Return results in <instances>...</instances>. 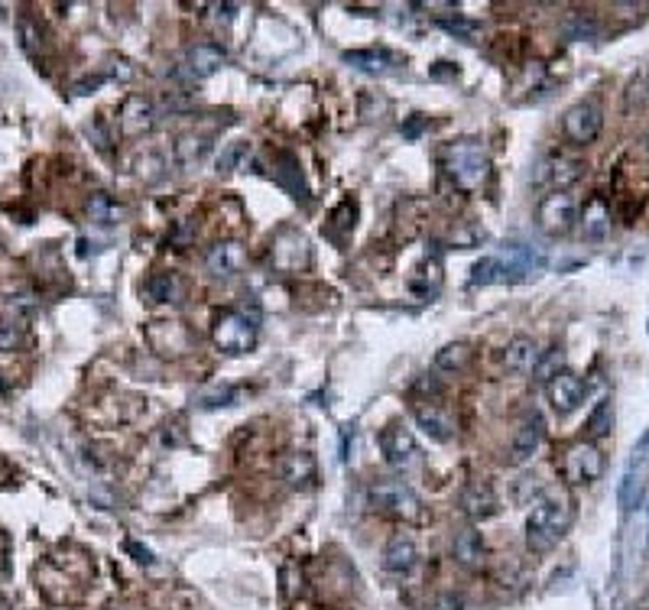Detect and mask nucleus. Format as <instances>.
<instances>
[{
    "mask_svg": "<svg viewBox=\"0 0 649 610\" xmlns=\"http://www.w3.org/2000/svg\"><path fill=\"white\" fill-rule=\"evenodd\" d=\"M471 361H474V351H471V344H464V341H452V344H445V348L436 351V367L442 373L468 370Z\"/></svg>",
    "mask_w": 649,
    "mask_h": 610,
    "instance_id": "c85d7f7f",
    "label": "nucleus"
},
{
    "mask_svg": "<svg viewBox=\"0 0 649 610\" xmlns=\"http://www.w3.org/2000/svg\"><path fill=\"white\" fill-rule=\"evenodd\" d=\"M562 471L565 484H572V487H588L594 484L601 475H604V455L594 441H578V445H568L562 455Z\"/></svg>",
    "mask_w": 649,
    "mask_h": 610,
    "instance_id": "39448f33",
    "label": "nucleus"
},
{
    "mask_svg": "<svg viewBox=\"0 0 649 610\" xmlns=\"http://www.w3.org/2000/svg\"><path fill=\"white\" fill-rule=\"evenodd\" d=\"M510 273H506V263L500 257H484V260L474 263L471 270V286H490V283H506Z\"/></svg>",
    "mask_w": 649,
    "mask_h": 610,
    "instance_id": "7c9ffc66",
    "label": "nucleus"
},
{
    "mask_svg": "<svg viewBox=\"0 0 649 610\" xmlns=\"http://www.w3.org/2000/svg\"><path fill=\"white\" fill-rule=\"evenodd\" d=\"M88 218L94 221V224H101V228H111V224H120L124 221V205L114 202L108 192H91L88 196V205H85Z\"/></svg>",
    "mask_w": 649,
    "mask_h": 610,
    "instance_id": "bb28decb",
    "label": "nucleus"
},
{
    "mask_svg": "<svg viewBox=\"0 0 649 610\" xmlns=\"http://www.w3.org/2000/svg\"><path fill=\"white\" fill-rule=\"evenodd\" d=\"M20 39H23V49L33 56V59H39V49H43V30H39V23H36L33 17H20Z\"/></svg>",
    "mask_w": 649,
    "mask_h": 610,
    "instance_id": "72a5a7b5",
    "label": "nucleus"
},
{
    "mask_svg": "<svg viewBox=\"0 0 649 610\" xmlns=\"http://www.w3.org/2000/svg\"><path fill=\"white\" fill-rule=\"evenodd\" d=\"M344 62L360 72H370V75H384L390 72L394 65H400V56L386 49H354V52H344Z\"/></svg>",
    "mask_w": 649,
    "mask_h": 610,
    "instance_id": "a878e982",
    "label": "nucleus"
},
{
    "mask_svg": "<svg viewBox=\"0 0 649 610\" xmlns=\"http://www.w3.org/2000/svg\"><path fill=\"white\" fill-rule=\"evenodd\" d=\"M156 120H160V110L150 98L143 94H130L127 101L120 104V114H117V124H120V134L124 136H143L156 127Z\"/></svg>",
    "mask_w": 649,
    "mask_h": 610,
    "instance_id": "ddd939ff",
    "label": "nucleus"
},
{
    "mask_svg": "<svg viewBox=\"0 0 649 610\" xmlns=\"http://www.w3.org/2000/svg\"><path fill=\"white\" fill-rule=\"evenodd\" d=\"M643 85H646V88H649V65H646V68H643Z\"/></svg>",
    "mask_w": 649,
    "mask_h": 610,
    "instance_id": "79ce46f5",
    "label": "nucleus"
},
{
    "mask_svg": "<svg viewBox=\"0 0 649 610\" xmlns=\"http://www.w3.org/2000/svg\"><path fill=\"white\" fill-rule=\"evenodd\" d=\"M153 331L166 335V341L153 344L160 354H188V351H192V335H188L186 325H179V322H153Z\"/></svg>",
    "mask_w": 649,
    "mask_h": 610,
    "instance_id": "cd10ccee",
    "label": "nucleus"
},
{
    "mask_svg": "<svg viewBox=\"0 0 649 610\" xmlns=\"http://www.w3.org/2000/svg\"><path fill=\"white\" fill-rule=\"evenodd\" d=\"M438 26H442L445 33H452V36H458V39H468V43H474L478 39V33H480V26L474 23V20H464V17H442L438 20Z\"/></svg>",
    "mask_w": 649,
    "mask_h": 610,
    "instance_id": "e433bc0d",
    "label": "nucleus"
},
{
    "mask_svg": "<svg viewBox=\"0 0 649 610\" xmlns=\"http://www.w3.org/2000/svg\"><path fill=\"white\" fill-rule=\"evenodd\" d=\"M316 458L308 455V451H290V455L280 458V477L286 481V487L292 491H306L316 484Z\"/></svg>",
    "mask_w": 649,
    "mask_h": 610,
    "instance_id": "a211bd4d",
    "label": "nucleus"
},
{
    "mask_svg": "<svg viewBox=\"0 0 649 610\" xmlns=\"http://www.w3.org/2000/svg\"><path fill=\"white\" fill-rule=\"evenodd\" d=\"M581 234L594 244L610 234V205L604 202V196H591L588 205L581 208Z\"/></svg>",
    "mask_w": 649,
    "mask_h": 610,
    "instance_id": "4be33fe9",
    "label": "nucleus"
},
{
    "mask_svg": "<svg viewBox=\"0 0 649 610\" xmlns=\"http://www.w3.org/2000/svg\"><path fill=\"white\" fill-rule=\"evenodd\" d=\"M354 218H358V202L344 198V202L332 212V218H328V228H324V234H328L332 240H344V234H350V231H354Z\"/></svg>",
    "mask_w": 649,
    "mask_h": 610,
    "instance_id": "2f4dec72",
    "label": "nucleus"
},
{
    "mask_svg": "<svg viewBox=\"0 0 649 610\" xmlns=\"http://www.w3.org/2000/svg\"><path fill=\"white\" fill-rule=\"evenodd\" d=\"M572 526V503L562 497H546L532 507L526 517V545L532 552H549L562 543V536Z\"/></svg>",
    "mask_w": 649,
    "mask_h": 610,
    "instance_id": "f03ea898",
    "label": "nucleus"
},
{
    "mask_svg": "<svg viewBox=\"0 0 649 610\" xmlns=\"http://www.w3.org/2000/svg\"><path fill=\"white\" fill-rule=\"evenodd\" d=\"M368 501L376 513H384L390 519L410 523V519L422 517V503H419L416 491L406 481H400V477H380V481H374L368 487Z\"/></svg>",
    "mask_w": 649,
    "mask_h": 610,
    "instance_id": "7ed1b4c3",
    "label": "nucleus"
},
{
    "mask_svg": "<svg viewBox=\"0 0 649 610\" xmlns=\"http://www.w3.org/2000/svg\"><path fill=\"white\" fill-rule=\"evenodd\" d=\"M23 341V328L13 318H0V351H13Z\"/></svg>",
    "mask_w": 649,
    "mask_h": 610,
    "instance_id": "4c0bfd02",
    "label": "nucleus"
},
{
    "mask_svg": "<svg viewBox=\"0 0 649 610\" xmlns=\"http://www.w3.org/2000/svg\"><path fill=\"white\" fill-rule=\"evenodd\" d=\"M546 393H549V403H552V409H556L558 415H568V413H575L581 403H584V393H588V387H584V380H581L578 373L558 370L556 377L546 383Z\"/></svg>",
    "mask_w": 649,
    "mask_h": 610,
    "instance_id": "4468645a",
    "label": "nucleus"
},
{
    "mask_svg": "<svg viewBox=\"0 0 649 610\" xmlns=\"http://www.w3.org/2000/svg\"><path fill=\"white\" fill-rule=\"evenodd\" d=\"M276 182H280L292 198H299V202H308V188H306V179H302V166L299 160L292 156V152H276Z\"/></svg>",
    "mask_w": 649,
    "mask_h": 610,
    "instance_id": "393cba45",
    "label": "nucleus"
},
{
    "mask_svg": "<svg viewBox=\"0 0 649 610\" xmlns=\"http://www.w3.org/2000/svg\"><path fill=\"white\" fill-rule=\"evenodd\" d=\"M452 555L454 562L462 568H468V571H478V568H484V539H480V533L474 529V526H468V529H462V533L452 539Z\"/></svg>",
    "mask_w": 649,
    "mask_h": 610,
    "instance_id": "5701e85b",
    "label": "nucleus"
},
{
    "mask_svg": "<svg viewBox=\"0 0 649 610\" xmlns=\"http://www.w3.org/2000/svg\"><path fill=\"white\" fill-rule=\"evenodd\" d=\"M584 176V162L575 160V156H549L542 166H539V176L536 182L549 186L552 192H565V188H572L578 179Z\"/></svg>",
    "mask_w": 649,
    "mask_h": 610,
    "instance_id": "2eb2a0df",
    "label": "nucleus"
},
{
    "mask_svg": "<svg viewBox=\"0 0 649 610\" xmlns=\"http://www.w3.org/2000/svg\"><path fill=\"white\" fill-rule=\"evenodd\" d=\"M247 266V247L240 240H214L205 254V270L212 273L214 280H234L240 270Z\"/></svg>",
    "mask_w": 649,
    "mask_h": 610,
    "instance_id": "f8f14e48",
    "label": "nucleus"
},
{
    "mask_svg": "<svg viewBox=\"0 0 649 610\" xmlns=\"http://www.w3.org/2000/svg\"><path fill=\"white\" fill-rule=\"evenodd\" d=\"M610 429H614V403H610V399H601L598 406H594V413L588 415V423H584V435L594 441V439H604Z\"/></svg>",
    "mask_w": 649,
    "mask_h": 610,
    "instance_id": "473e14b6",
    "label": "nucleus"
},
{
    "mask_svg": "<svg viewBox=\"0 0 649 610\" xmlns=\"http://www.w3.org/2000/svg\"><path fill=\"white\" fill-rule=\"evenodd\" d=\"M7 302L13 305V309H20V312H33L36 309V299L30 296V292H17V296H10Z\"/></svg>",
    "mask_w": 649,
    "mask_h": 610,
    "instance_id": "58836bf2",
    "label": "nucleus"
},
{
    "mask_svg": "<svg viewBox=\"0 0 649 610\" xmlns=\"http://www.w3.org/2000/svg\"><path fill=\"white\" fill-rule=\"evenodd\" d=\"M208 150H212V144H208V136H179V144H176V160H179V166H186V170H192V166H198V162L205 160Z\"/></svg>",
    "mask_w": 649,
    "mask_h": 610,
    "instance_id": "c756f323",
    "label": "nucleus"
},
{
    "mask_svg": "<svg viewBox=\"0 0 649 610\" xmlns=\"http://www.w3.org/2000/svg\"><path fill=\"white\" fill-rule=\"evenodd\" d=\"M111 610H134V607H111Z\"/></svg>",
    "mask_w": 649,
    "mask_h": 610,
    "instance_id": "c03bdc74",
    "label": "nucleus"
},
{
    "mask_svg": "<svg viewBox=\"0 0 649 610\" xmlns=\"http://www.w3.org/2000/svg\"><path fill=\"white\" fill-rule=\"evenodd\" d=\"M376 445H380V451H384L386 465L396 467V471H410V467L419 461V441L406 425L394 423V425H386V429H380Z\"/></svg>",
    "mask_w": 649,
    "mask_h": 610,
    "instance_id": "9d476101",
    "label": "nucleus"
},
{
    "mask_svg": "<svg viewBox=\"0 0 649 610\" xmlns=\"http://www.w3.org/2000/svg\"><path fill=\"white\" fill-rule=\"evenodd\" d=\"M646 475H649V432L636 441L630 465H627V471H624V481L617 487V501H620V510H624V513H630V510H636L643 503Z\"/></svg>",
    "mask_w": 649,
    "mask_h": 610,
    "instance_id": "423d86ee",
    "label": "nucleus"
},
{
    "mask_svg": "<svg viewBox=\"0 0 649 610\" xmlns=\"http://www.w3.org/2000/svg\"><path fill=\"white\" fill-rule=\"evenodd\" d=\"M422 127H426V118H419V120H412L410 127H406V136H416V134H419V130H422Z\"/></svg>",
    "mask_w": 649,
    "mask_h": 610,
    "instance_id": "a19ab883",
    "label": "nucleus"
},
{
    "mask_svg": "<svg viewBox=\"0 0 649 610\" xmlns=\"http://www.w3.org/2000/svg\"><path fill=\"white\" fill-rule=\"evenodd\" d=\"M270 260L280 273H302L312 263L308 238L296 228H282L270 244Z\"/></svg>",
    "mask_w": 649,
    "mask_h": 610,
    "instance_id": "6e6552de",
    "label": "nucleus"
},
{
    "mask_svg": "<svg viewBox=\"0 0 649 610\" xmlns=\"http://www.w3.org/2000/svg\"><path fill=\"white\" fill-rule=\"evenodd\" d=\"M462 510L468 519H490L500 510V501H497V491L487 481H471L464 484L462 491Z\"/></svg>",
    "mask_w": 649,
    "mask_h": 610,
    "instance_id": "f3484780",
    "label": "nucleus"
},
{
    "mask_svg": "<svg viewBox=\"0 0 649 610\" xmlns=\"http://www.w3.org/2000/svg\"><path fill=\"white\" fill-rule=\"evenodd\" d=\"M143 292H146V299L156 305H179L182 296H186V286H182V280L176 273L162 270V273H153V276L146 280Z\"/></svg>",
    "mask_w": 649,
    "mask_h": 610,
    "instance_id": "b1692460",
    "label": "nucleus"
},
{
    "mask_svg": "<svg viewBox=\"0 0 649 610\" xmlns=\"http://www.w3.org/2000/svg\"><path fill=\"white\" fill-rule=\"evenodd\" d=\"M228 65V52L218 43H195L188 46L186 56H182V68L179 75H186L188 82H205L214 72H221Z\"/></svg>",
    "mask_w": 649,
    "mask_h": 610,
    "instance_id": "9b49d317",
    "label": "nucleus"
},
{
    "mask_svg": "<svg viewBox=\"0 0 649 610\" xmlns=\"http://www.w3.org/2000/svg\"><path fill=\"white\" fill-rule=\"evenodd\" d=\"M604 130V110L594 101H578L565 110L562 118V134L572 140L575 146H588L594 144Z\"/></svg>",
    "mask_w": 649,
    "mask_h": 610,
    "instance_id": "1a4fd4ad",
    "label": "nucleus"
},
{
    "mask_svg": "<svg viewBox=\"0 0 649 610\" xmlns=\"http://www.w3.org/2000/svg\"><path fill=\"white\" fill-rule=\"evenodd\" d=\"M542 432H546V423H542V415L532 413L526 415L520 423V429L513 432L510 441V465H526L532 455H536L539 441H542Z\"/></svg>",
    "mask_w": 649,
    "mask_h": 610,
    "instance_id": "dca6fc26",
    "label": "nucleus"
},
{
    "mask_svg": "<svg viewBox=\"0 0 649 610\" xmlns=\"http://www.w3.org/2000/svg\"><path fill=\"white\" fill-rule=\"evenodd\" d=\"M578 221V205L568 192H549L536 208V224L549 238H562Z\"/></svg>",
    "mask_w": 649,
    "mask_h": 610,
    "instance_id": "0eeeda50",
    "label": "nucleus"
},
{
    "mask_svg": "<svg viewBox=\"0 0 649 610\" xmlns=\"http://www.w3.org/2000/svg\"><path fill=\"white\" fill-rule=\"evenodd\" d=\"M412 415H416L419 429L428 435V439L436 441H448L454 435V419L448 409H442L438 403H419L416 409H412Z\"/></svg>",
    "mask_w": 649,
    "mask_h": 610,
    "instance_id": "aec40b11",
    "label": "nucleus"
},
{
    "mask_svg": "<svg viewBox=\"0 0 649 610\" xmlns=\"http://www.w3.org/2000/svg\"><path fill=\"white\" fill-rule=\"evenodd\" d=\"M565 33L572 36V39H591V36L598 33V23L591 13H568L565 20Z\"/></svg>",
    "mask_w": 649,
    "mask_h": 610,
    "instance_id": "f704fd0d",
    "label": "nucleus"
},
{
    "mask_svg": "<svg viewBox=\"0 0 649 610\" xmlns=\"http://www.w3.org/2000/svg\"><path fill=\"white\" fill-rule=\"evenodd\" d=\"M212 341L224 354H247L256 344V322L238 309H224L212 318Z\"/></svg>",
    "mask_w": 649,
    "mask_h": 610,
    "instance_id": "20e7f679",
    "label": "nucleus"
},
{
    "mask_svg": "<svg viewBox=\"0 0 649 610\" xmlns=\"http://www.w3.org/2000/svg\"><path fill=\"white\" fill-rule=\"evenodd\" d=\"M442 166H445V172H448V179H452L462 192H478V188L487 182V176H490L487 150L478 144V140H471V136L445 146Z\"/></svg>",
    "mask_w": 649,
    "mask_h": 610,
    "instance_id": "f257e3e1",
    "label": "nucleus"
},
{
    "mask_svg": "<svg viewBox=\"0 0 649 610\" xmlns=\"http://www.w3.org/2000/svg\"><path fill=\"white\" fill-rule=\"evenodd\" d=\"M562 361H565V354H562V348H549L546 354H539V364H536V380H552L558 370H565L562 367Z\"/></svg>",
    "mask_w": 649,
    "mask_h": 610,
    "instance_id": "c9c22d12",
    "label": "nucleus"
},
{
    "mask_svg": "<svg viewBox=\"0 0 649 610\" xmlns=\"http://www.w3.org/2000/svg\"><path fill=\"white\" fill-rule=\"evenodd\" d=\"M416 559H419L416 539L406 533H396L394 539L384 545V571H390V575H406V571H412Z\"/></svg>",
    "mask_w": 649,
    "mask_h": 610,
    "instance_id": "412c9836",
    "label": "nucleus"
},
{
    "mask_svg": "<svg viewBox=\"0 0 649 610\" xmlns=\"http://www.w3.org/2000/svg\"><path fill=\"white\" fill-rule=\"evenodd\" d=\"M539 354H542V351H539L536 341L526 338V335H516L504 351L506 373H513V377H526V373H532L539 364Z\"/></svg>",
    "mask_w": 649,
    "mask_h": 610,
    "instance_id": "6ab92c4d",
    "label": "nucleus"
},
{
    "mask_svg": "<svg viewBox=\"0 0 649 610\" xmlns=\"http://www.w3.org/2000/svg\"><path fill=\"white\" fill-rule=\"evenodd\" d=\"M127 549L134 552V555H137V562H140V565H153V552H150V549H143V545H137V543H134V539H130V543H127Z\"/></svg>",
    "mask_w": 649,
    "mask_h": 610,
    "instance_id": "ea45409f",
    "label": "nucleus"
},
{
    "mask_svg": "<svg viewBox=\"0 0 649 610\" xmlns=\"http://www.w3.org/2000/svg\"><path fill=\"white\" fill-rule=\"evenodd\" d=\"M643 146H646V150H649V134H646V136H643Z\"/></svg>",
    "mask_w": 649,
    "mask_h": 610,
    "instance_id": "37998d69",
    "label": "nucleus"
}]
</instances>
